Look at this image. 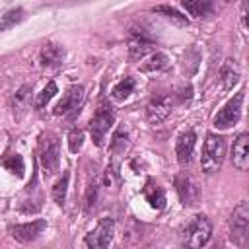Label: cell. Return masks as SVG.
<instances>
[{"label":"cell","mask_w":249,"mask_h":249,"mask_svg":"<svg viewBox=\"0 0 249 249\" xmlns=\"http://www.w3.org/2000/svg\"><path fill=\"white\" fill-rule=\"evenodd\" d=\"M226 156V142L218 134H208L202 146V156H200V167L204 173H214Z\"/></svg>","instance_id":"6da1fadb"},{"label":"cell","mask_w":249,"mask_h":249,"mask_svg":"<svg viewBox=\"0 0 249 249\" xmlns=\"http://www.w3.org/2000/svg\"><path fill=\"white\" fill-rule=\"evenodd\" d=\"M60 144L53 132H43L39 138V161L45 169V175H53L58 169L60 161Z\"/></svg>","instance_id":"7a4b0ae2"},{"label":"cell","mask_w":249,"mask_h":249,"mask_svg":"<svg viewBox=\"0 0 249 249\" xmlns=\"http://www.w3.org/2000/svg\"><path fill=\"white\" fill-rule=\"evenodd\" d=\"M210 235H212V222L200 214V216H195L187 226L183 233V243L187 249H198L204 243H208Z\"/></svg>","instance_id":"3957f363"},{"label":"cell","mask_w":249,"mask_h":249,"mask_svg":"<svg viewBox=\"0 0 249 249\" xmlns=\"http://www.w3.org/2000/svg\"><path fill=\"white\" fill-rule=\"evenodd\" d=\"M230 237L237 247L247 245L249 237V204L239 202L230 216Z\"/></svg>","instance_id":"277c9868"},{"label":"cell","mask_w":249,"mask_h":249,"mask_svg":"<svg viewBox=\"0 0 249 249\" xmlns=\"http://www.w3.org/2000/svg\"><path fill=\"white\" fill-rule=\"evenodd\" d=\"M113 121H115V115H113V109H111V105H107V103H101V105L97 107V111H95V115H93L91 123H89L91 138H93V142H95L97 146H101V144H103V140H105V134L109 132V128H111Z\"/></svg>","instance_id":"5b68a950"},{"label":"cell","mask_w":249,"mask_h":249,"mask_svg":"<svg viewBox=\"0 0 249 249\" xmlns=\"http://www.w3.org/2000/svg\"><path fill=\"white\" fill-rule=\"evenodd\" d=\"M113 233H115V222L111 218H103L89 233H86L84 241L88 249H107L109 243L113 241Z\"/></svg>","instance_id":"8992f818"},{"label":"cell","mask_w":249,"mask_h":249,"mask_svg":"<svg viewBox=\"0 0 249 249\" xmlns=\"http://www.w3.org/2000/svg\"><path fill=\"white\" fill-rule=\"evenodd\" d=\"M243 93L245 91H239L233 99H230L218 111V115L214 117V126L216 128H230V126H233L239 121V117H241V105H243Z\"/></svg>","instance_id":"52a82bcc"},{"label":"cell","mask_w":249,"mask_h":249,"mask_svg":"<svg viewBox=\"0 0 249 249\" xmlns=\"http://www.w3.org/2000/svg\"><path fill=\"white\" fill-rule=\"evenodd\" d=\"M152 47H154V41L142 27H132L128 31V56H130V60L142 58Z\"/></svg>","instance_id":"ba28073f"},{"label":"cell","mask_w":249,"mask_h":249,"mask_svg":"<svg viewBox=\"0 0 249 249\" xmlns=\"http://www.w3.org/2000/svg\"><path fill=\"white\" fill-rule=\"evenodd\" d=\"M175 189H177V195H179V198H181V202L185 206H195L198 202V198H200L195 179L191 175H187V173H179L175 177Z\"/></svg>","instance_id":"9c48e42d"},{"label":"cell","mask_w":249,"mask_h":249,"mask_svg":"<svg viewBox=\"0 0 249 249\" xmlns=\"http://www.w3.org/2000/svg\"><path fill=\"white\" fill-rule=\"evenodd\" d=\"M171 107H173L171 97H167V95L154 97V99L148 103V107H146V119H148V123H150V124H160V123H163V121L169 117Z\"/></svg>","instance_id":"30bf717a"},{"label":"cell","mask_w":249,"mask_h":249,"mask_svg":"<svg viewBox=\"0 0 249 249\" xmlns=\"http://www.w3.org/2000/svg\"><path fill=\"white\" fill-rule=\"evenodd\" d=\"M82 103H84V88L82 86H72L64 93L62 101L56 105L54 113L56 115H76L80 111Z\"/></svg>","instance_id":"8fae6325"},{"label":"cell","mask_w":249,"mask_h":249,"mask_svg":"<svg viewBox=\"0 0 249 249\" xmlns=\"http://www.w3.org/2000/svg\"><path fill=\"white\" fill-rule=\"evenodd\" d=\"M231 163L233 167H237L239 171H245L249 167V136L245 132H241L231 148Z\"/></svg>","instance_id":"7c38bea8"},{"label":"cell","mask_w":249,"mask_h":249,"mask_svg":"<svg viewBox=\"0 0 249 249\" xmlns=\"http://www.w3.org/2000/svg\"><path fill=\"white\" fill-rule=\"evenodd\" d=\"M47 228V222L45 220H33V222H27V224H19V226H14L12 228V235L14 239L21 241V243H29L33 239L39 237V233Z\"/></svg>","instance_id":"4fadbf2b"},{"label":"cell","mask_w":249,"mask_h":249,"mask_svg":"<svg viewBox=\"0 0 249 249\" xmlns=\"http://www.w3.org/2000/svg\"><path fill=\"white\" fill-rule=\"evenodd\" d=\"M39 60L45 68H56L64 60V49L56 43H47V45H43V49L39 53Z\"/></svg>","instance_id":"5bb4252c"},{"label":"cell","mask_w":249,"mask_h":249,"mask_svg":"<svg viewBox=\"0 0 249 249\" xmlns=\"http://www.w3.org/2000/svg\"><path fill=\"white\" fill-rule=\"evenodd\" d=\"M195 132L193 130H185L179 138H177V144H175V154H177V160L179 163H189L191 161V156H193V150H195Z\"/></svg>","instance_id":"9a60e30c"},{"label":"cell","mask_w":249,"mask_h":249,"mask_svg":"<svg viewBox=\"0 0 249 249\" xmlns=\"http://www.w3.org/2000/svg\"><path fill=\"white\" fill-rule=\"evenodd\" d=\"M220 82H222V88H224L226 91L231 89V88L239 82V68H237L235 60L228 58V60L222 64V68H220Z\"/></svg>","instance_id":"2e32d148"},{"label":"cell","mask_w":249,"mask_h":249,"mask_svg":"<svg viewBox=\"0 0 249 249\" xmlns=\"http://www.w3.org/2000/svg\"><path fill=\"white\" fill-rule=\"evenodd\" d=\"M142 193H144V196H146V200L150 202L152 208L161 210V208L165 206V193H163V189H161L160 185H156L152 179L146 181V187H144Z\"/></svg>","instance_id":"e0dca14e"},{"label":"cell","mask_w":249,"mask_h":249,"mask_svg":"<svg viewBox=\"0 0 249 249\" xmlns=\"http://www.w3.org/2000/svg\"><path fill=\"white\" fill-rule=\"evenodd\" d=\"M134 88H136V80L130 78V76H126V78H123L121 82H117V84L113 86L111 95H113V99L123 101V99H126V97L134 91Z\"/></svg>","instance_id":"ac0fdd59"},{"label":"cell","mask_w":249,"mask_h":249,"mask_svg":"<svg viewBox=\"0 0 249 249\" xmlns=\"http://www.w3.org/2000/svg\"><path fill=\"white\" fill-rule=\"evenodd\" d=\"M183 8L191 16H195V18H204V16H208L214 10L212 2H206V0H185L183 2Z\"/></svg>","instance_id":"d6986e66"},{"label":"cell","mask_w":249,"mask_h":249,"mask_svg":"<svg viewBox=\"0 0 249 249\" xmlns=\"http://www.w3.org/2000/svg\"><path fill=\"white\" fill-rule=\"evenodd\" d=\"M152 12H154V14L163 16L165 19H169V21H171V23H175V25H189V18H187V16H183L179 10H175L173 6H156Z\"/></svg>","instance_id":"ffe728a7"},{"label":"cell","mask_w":249,"mask_h":249,"mask_svg":"<svg viewBox=\"0 0 249 249\" xmlns=\"http://www.w3.org/2000/svg\"><path fill=\"white\" fill-rule=\"evenodd\" d=\"M169 66V58L163 54V53H154L144 64H142V70L144 72H160V70H165Z\"/></svg>","instance_id":"44dd1931"},{"label":"cell","mask_w":249,"mask_h":249,"mask_svg":"<svg viewBox=\"0 0 249 249\" xmlns=\"http://www.w3.org/2000/svg\"><path fill=\"white\" fill-rule=\"evenodd\" d=\"M23 10L21 8H12V10H8V12H4L2 16H0V31H6V29H10V27H14L16 23H19L21 19H23Z\"/></svg>","instance_id":"7402d4cb"},{"label":"cell","mask_w":249,"mask_h":249,"mask_svg":"<svg viewBox=\"0 0 249 249\" xmlns=\"http://www.w3.org/2000/svg\"><path fill=\"white\" fill-rule=\"evenodd\" d=\"M68 171H64L62 173V177L54 183V187H53V198H54V202L56 204H64V200H66V189H68Z\"/></svg>","instance_id":"603a6c76"},{"label":"cell","mask_w":249,"mask_h":249,"mask_svg":"<svg viewBox=\"0 0 249 249\" xmlns=\"http://www.w3.org/2000/svg\"><path fill=\"white\" fill-rule=\"evenodd\" d=\"M54 93H56V84H54V82H49V84L43 88V91L37 95V99H35V107H37V109H43V107L54 97Z\"/></svg>","instance_id":"cb8c5ba5"},{"label":"cell","mask_w":249,"mask_h":249,"mask_svg":"<svg viewBox=\"0 0 249 249\" xmlns=\"http://www.w3.org/2000/svg\"><path fill=\"white\" fill-rule=\"evenodd\" d=\"M4 167H6L8 171L16 173V175H23V160H21V156H19V154L8 156V158L4 160Z\"/></svg>","instance_id":"d4e9b609"},{"label":"cell","mask_w":249,"mask_h":249,"mask_svg":"<svg viewBox=\"0 0 249 249\" xmlns=\"http://www.w3.org/2000/svg\"><path fill=\"white\" fill-rule=\"evenodd\" d=\"M29 91H31L29 86H21V88L16 91V95L12 97V109H14V113H16V111H21V107L25 105V101H27V97H29Z\"/></svg>","instance_id":"484cf974"},{"label":"cell","mask_w":249,"mask_h":249,"mask_svg":"<svg viewBox=\"0 0 249 249\" xmlns=\"http://www.w3.org/2000/svg\"><path fill=\"white\" fill-rule=\"evenodd\" d=\"M82 144H84V132L82 130H72L68 134V148L72 154H78L82 150Z\"/></svg>","instance_id":"4316f807"},{"label":"cell","mask_w":249,"mask_h":249,"mask_svg":"<svg viewBox=\"0 0 249 249\" xmlns=\"http://www.w3.org/2000/svg\"><path fill=\"white\" fill-rule=\"evenodd\" d=\"M124 148H126V132H124V128H119V130L113 134L111 150H113V152H123Z\"/></svg>","instance_id":"83f0119b"},{"label":"cell","mask_w":249,"mask_h":249,"mask_svg":"<svg viewBox=\"0 0 249 249\" xmlns=\"http://www.w3.org/2000/svg\"><path fill=\"white\" fill-rule=\"evenodd\" d=\"M117 183H119V171H117L115 165H109V167L105 169L103 185H105V187H113V185H117Z\"/></svg>","instance_id":"f1b7e54d"},{"label":"cell","mask_w":249,"mask_h":249,"mask_svg":"<svg viewBox=\"0 0 249 249\" xmlns=\"http://www.w3.org/2000/svg\"><path fill=\"white\" fill-rule=\"evenodd\" d=\"M95 200H97V187L91 185L89 191H88V198H86V210L91 212L95 208Z\"/></svg>","instance_id":"f546056e"}]
</instances>
